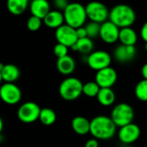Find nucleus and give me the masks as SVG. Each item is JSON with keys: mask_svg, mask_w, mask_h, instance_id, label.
I'll return each mask as SVG.
<instances>
[{"mask_svg": "<svg viewBox=\"0 0 147 147\" xmlns=\"http://www.w3.org/2000/svg\"><path fill=\"white\" fill-rule=\"evenodd\" d=\"M116 133V126L110 117L97 115L90 121V134L97 140H108L112 139Z\"/></svg>", "mask_w": 147, "mask_h": 147, "instance_id": "obj_1", "label": "nucleus"}, {"mask_svg": "<svg viewBox=\"0 0 147 147\" xmlns=\"http://www.w3.org/2000/svg\"><path fill=\"white\" fill-rule=\"evenodd\" d=\"M136 20L134 9L127 4H117L109 10V21L119 28L131 27Z\"/></svg>", "mask_w": 147, "mask_h": 147, "instance_id": "obj_2", "label": "nucleus"}, {"mask_svg": "<svg viewBox=\"0 0 147 147\" xmlns=\"http://www.w3.org/2000/svg\"><path fill=\"white\" fill-rule=\"evenodd\" d=\"M65 24L73 28H78L84 27L87 20L85 6L79 3H71L63 11Z\"/></svg>", "mask_w": 147, "mask_h": 147, "instance_id": "obj_3", "label": "nucleus"}, {"mask_svg": "<svg viewBox=\"0 0 147 147\" xmlns=\"http://www.w3.org/2000/svg\"><path fill=\"white\" fill-rule=\"evenodd\" d=\"M83 84L78 78L69 77L64 79L59 84V96L65 101H74L83 94Z\"/></svg>", "mask_w": 147, "mask_h": 147, "instance_id": "obj_4", "label": "nucleus"}, {"mask_svg": "<svg viewBox=\"0 0 147 147\" xmlns=\"http://www.w3.org/2000/svg\"><path fill=\"white\" fill-rule=\"evenodd\" d=\"M110 118L116 127H122L126 125L133 123L134 118V110L130 104L121 102L114 107Z\"/></svg>", "mask_w": 147, "mask_h": 147, "instance_id": "obj_5", "label": "nucleus"}, {"mask_svg": "<svg viewBox=\"0 0 147 147\" xmlns=\"http://www.w3.org/2000/svg\"><path fill=\"white\" fill-rule=\"evenodd\" d=\"M87 19L90 22L102 24L109 20V10L105 4L100 2H90L85 6Z\"/></svg>", "mask_w": 147, "mask_h": 147, "instance_id": "obj_6", "label": "nucleus"}, {"mask_svg": "<svg viewBox=\"0 0 147 147\" xmlns=\"http://www.w3.org/2000/svg\"><path fill=\"white\" fill-rule=\"evenodd\" d=\"M86 62L90 66V68H91L96 71H98L100 70L110 66L112 62V57L106 51L96 50V51H93L91 53H90L87 56Z\"/></svg>", "mask_w": 147, "mask_h": 147, "instance_id": "obj_7", "label": "nucleus"}, {"mask_svg": "<svg viewBox=\"0 0 147 147\" xmlns=\"http://www.w3.org/2000/svg\"><path fill=\"white\" fill-rule=\"evenodd\" d=\"M40 109L36 102H26L19 107L17 117L23 123H32L39 120Z\"/></svg>", "mask_w": 147, "mask_h": 147, "instance_id": "obj_8", "label": "nucleus"}, {"mask_svg": "<svg viewBox=\"0 0 147 147\" xmlns=\"http://www.w3.org/2000/svg\"><path fill=\"white\" fill-rule=\"evenodd\" d=\"M0 98L8 105H16L22 99V90L15 84L4 83L0 86Z\"/></svg>", "mask_w": 147, "mask_h": 147, "instance_id": "obj_9", "label": "nucleus"}, {"mask_svg": "<svg viewBox=\"0 0 147 147\" xmlns=\"http://www.w3.org/2000/svg\"><path fill=\"white\" fill-rule=\"evenodd\" d=\"M55 38L58 43L62 44L68 48L71 47L78 41L76 29L66 24H63L55 30Z\"/></svg>", "mask_w": 147, "mask_h": 147, "instance_id": "obj_10", "label": "nucleus"}, {"mask_svg": "<svg viewBox=\"0 0 147 147\" xmlns=\"http://www.w3.org/2000/svg\"><path fill=\"white\" fill-rule=\"evenodd\" d=\"M117 72L116 71L109 66L105 69L100 70L96 71L95 77V82L98 84V86L102 88H112L117 81Z\"/></svg>", "mask_w": 147, "mask_h": 147, "instance_id": "obj_11", "label": "nucleus"}, {"mask_svg": "<svg viewBox=\"0 0 147 147\" xmlns=\"http://www.w3.org/2000/svg\"><path fill=\"white\" fill-rule=\"evenodd\" d=\"M140 134L141 131L140 127L133 122L122 127H120L118 131V138L123 144L130 145L139 140Z\"/></svg>", "mask_w": 147, "mask_h": 147, "instance_id": "obj_12", "label": "nucleus"}, {"mask_svg": "<svg viewBox=\"0 0 147 147\" xmlns=\"http://www.w3.org/2000/svg\"><path fill=\"white\" fill-rule=\"evenodd\" d=\"M119 33L120 28L108 20L101 24L99 36L103 42L107 44H114L119 40Z\"/></svg>", "mask_w": 147, "mask_h": 147, "instance_id": "obj_13", "label": "nucleus"}, {"mask_svg": "<svg viewBox=\"0 0 147 147\" xmlns=\"http://www.w3.org/2000/svg\"><path fill=\"white\" fill-rule=\"evenodd\" d=\"M136 56L135 46L119 45L114 51V58L119 63H127L132 61Z\"/></svg>", "mask_w": 147, "mask_h": 147, "instance_id": "obj_14", "label": "nucleus"}, {"mask_svg": "<svg viewBox=\"0 0 147 147\" xmlns=\"http://www.w3.org/2000/svg\"><path fill=\"white\" fill-rule=\"evenodd\" d=\"M50 3L46 0H34L29 4V9L33 16L41 20L50 12Z\"/></svg>", "mask_w": 147, "mask_h": 147, "instance_id": "obj_15", "label": "nucleus"}, {"mask_svg": "<svg viewBox=\"0 0 147 147\" xmlns=\"http://www.w3.org/2000/svg\"><path fill=\"white\" fill-rule=\"evenodd\" d=\"M44 24L50 28L57 29L63 24H65L63 13L59 10H50V12L42 20Z\"/></svg>", "mask_w": 147, "mask_h": 147, "instance_id": "obj_16", "label": "nucleus"}, {"mask_svg": "<svg viewBox=\"0 0 147 147\" xmlns=\"http://www.w3.org/2000/svg\"><path fill=\"white\" fill-rule=\"evenodd\" d=\"M118 40L124 46H135L138 40V34L131 27L120 28Z\"/></svg>", "mask_w": 147, "mask_h": 147, "instance_id": "obj_17", "label": "nucleus"}, {"mask_svg": "<svg viewBox=\"0 0 147 147\" xmlns=\"http://www.w3.org/2000/svg\"><path fill=\"white\" fill-rule=\"evenodd\" d=\"M56 66L61 74L71 75L76 69V62L71 56L67 55L65 57L58 59Z\"/></svg>", "mask_w": 147, "mask_h": 147, "instance_id": "obj_18", "label": "nucleus"}, {"mask_svg": "<svg viewBox=\"0 0 147 147\" xmlns=\"http://www.w3.org/2000/svg\"><path fill=\"white\" fill-rule=\"evenodd\" d=\"M71 127L78 135H85L90 134V121L84 116H76L71 121Z\"/></svg>", "mask_w": 147, "mask_h": 147, "instance_id": "obj_19", "label": "nucleus"}, {"mask_svg": "<svg viewBox=\"0 0 147 147\" xmlns=\"http://www.w3.org/2000/svg\"><path fill=\"white\" fill-rule=\"evenodd\" d=\"M1 75L3 81L14 84V82H16L20 77V70L13 64H7L4 65L3 70L1 71Z\"/></svg>", "mask_w": 147, "mask_h": 147, "instance_id": "obj_20", "label": "nucleus"}, {"mask_svg": "<svg viewBox=\"0 0 147 147\" xmlns=\"http://www.w3.org/2000/svg\"><path fill=\"white\" fill-rule=\"evenodd\" d=\"M96 99L101 105L109 107L115 102V93L111 88H102L100 89L96 96Z\"/></svg>", "mask_w": 147, "mask_h": 147, "instance_id": "obj_21", "label": "nucleus"}, {"mask_svg": "<svg viewBox=\"0 0 147 147\" xmlns=\"http://www.w3.org/2000/svg\"><path fill=\"white\" fill-rule=\"evenodd\" d=\"M71 48L73 51L80 53L81 54L89 55L90 53H91L93 52L94 42L92 41L91 39H90L88 37L84 38V39H79V40H78L76 44H74Z\"/></svg>", "mask_w": 147, "mask_h": 147, "instance_id": "obj_22", "label": "nucleus"}, {"mask_svg": "<svg viewBox=\"0 0 147 147\" xmlns=\"http://www.w3.org/2000/svg\"><path fill=\"white\" fill-rule=\"evenodd\" d=\"M28 6V0H9L7 2V9L9 12L14 16H20L23 14Z\"/></svg>", "mask_w": 147, "mask_h": 147, "instance_id": "obj_23", "label": "nucleus"}, {"mask_svg": "<svg viewBox=\"0 0 147 147\" xmlns=\"http://www.w3.org/2000/svg\"><path fill=\"white\" fill-rule=\"evenodd\" d=\"M57 115L54 110L49 108H44L40 109L39 120L45 126H52L56 121Z\"/></svg>", "mask_w": 147, "mask_h": 147, "instance_id": "obj_24", "label": "nucleus"}, {"mask_svg": "<svg viewBox=\"0 0 147 147\" xmlns=\"http://www.w3.org/2000/svg\"><path fill=\"white\" fill-rule=\"evenodd\" d=\"M100 89L95 81H90L83 84V94L88 97H96Z\"/></svg>", "mask_w": 147, "mask_h": 147, "instance_id": "obj_25", "label": "nucleus"}, {"mask_svg": "<svg viewBox=\"0 0 147 147\" xmlns=\"http://www.w3.org/2000/svg\"><path fill=\"white\" fill-rule=\"evenodd\" d=\"M134 94L140 101L147 102V80L142 79L136 84Z\"/></svg>", "mask_w": 147, "mask_h": 147, "instance_id": "obj_26", "label": "nucleus"}, {"mask_svg": "<svg viewBox=\"0 0 147 147\" xmlns=\"http://www.w3.org/2000/svg\"><path fill=\"white\" fill-rule=\"evenodd\" d=\"M84 28L86 29L88 38L92 40L93 38H96L99 36L101 24L96 23V22H90L89 23L86 24V26Z\"/></svg>", "mask_w": 147, "mask_h": 147, "instance_id": "obj_27", "label": "nucleus"}, {"mask_svg": "<svg viewBox=\"0 0 147 147\" xmlns=\"http://www.w3.org/2000/svg\"><path fill=\"white\" fill-rule=\"evenodd\" d=\"M41 24H42V20L41 19L31 16L28 18V22H27V28H28V30L35 32V31H37V30H39L40 28Z\"/></svg>", "mask_w": 147, "mask_h": 147, "instance_id": "obj_28", "label": "nucleus"}, {"mask_svg": "<svg viewBox=\"0 0 147 147\" xmlns=\"http://www.w3.org/2000/svg\"><path fill=\"white\" fill-rule=\"evenodd\" d=\"M68 49L69 48L67 47H65L62 44L57 43L53 47V53L58 59H60V58H63V57H65L68 55Z\"/></svg>", "mask_w": 147, "mask_h": 147, "instance_id": "obj_29", "label": "nucleus"}, {"mask_svg": "<svg viewBox=\"0 0 147 147\" xmlns=\"http://www.w3.org/2000/svg\"><path fill=\"white\" fill-rule=\"evenodd\" d=\"M53 3H54V6L56 7L57 10H59L60 12H61V10L64 11L69 4V3L66 0H56V1H54Z\"/></svg>", "mask_w": 147, "mask_h": 147, "instance_id": "obj_30", "label": "nucleus"}, {"mask_svg": "<svg viewBox=\"0 0 147 147\" xmlns=\"http://www.w3.org/2000/svg\"><path fill=\"white\" fill-rule=\"evenodd\" d=\"M76 34L78 37V40L84 39L87 37V32L84 27H80L78 28H76Z\"/></svg>", "mask_w": 147, "mask_h": 147, "instance_id": "obj_31", "label": "nucleus"}, {"mask_svg": "<svg viewBox=\"0 0 147 147\" xmlns=\"http://www.w3.org/2000/svg\"><path fill=\"white\" fill-rule=\"evenodd\" d=\"M140 35L142 40L146 43L147 42V21L143 24L141 29H140Z\"/></svg>", "mask_w": 147, "mask_h": 147, "instance_id": "obj_32", "label": "nucleus"}, {"mask_svg": "<svg viewBox=\"0 0 147 147\" xmlns=\"http://www.w3.org/2000/svg\"><path fill=\"white\" fill-rule=\"evenodd\" d=\"M84 147H99V142L96 139H90L86 141Z\"/></svg>", "mask_w": 147, "mask_h": 147, "instance_id": "obj_33", "label": "nucleus"}, {"mask_svg": "<svg viewBox=\"0 0 147 147\" xmlns=\"http://www.w3.org/2000/svg\"><path fill=\"white\" fill-rule=\"evenodd\" d=\"M141 75L143 77V79L147 80V63H146L141 68Z\"/></svg>", "mask_w": 147, "mask_h": 147, "instance_id": "obj_34", "label": "nucleus"}, {"mask_svg": "<svg viewBox=\"0 0 147 147\" xmlns=\"http://www.w3.org/2000/svg\"><path fill=\"white\" fill-rule=\"evenodd\" d=\"M3 121L2 118L0 117V134L3 131Z\"/></svg>", "mask_w": 147, "mask_h": 147, "instance_id": "obj_35", "label": "nucleus"}, {"mask_svg": "<svg viewBox=\"0 0 147 147\" xmlns=\"http://www.w3.org/2000/svg\"><path fill=\"white\" fill-rule=\"evenodd\" d=\"M3 66H4V65H3V64H2V63H0V71H1L2 70H3Z\"/></svg>", "mask_w": 147, "mask_h": 147, "instance_id": "obj_36", "label": "nucleus"}, {"mask_svg": "<svg viewBox=\"0 0 147 147\" xmlns=\"http://www.w3.org/2000/svg\"><path fill=\"white\" fill-rule=\"evenodd\" d=\"M2 81H3V79H2V75H1V71H0V84L2 83Z\"/></svg>", "mask_w": 147, "mask_h": 147, "instance_id": "obj_37", "label": "nucleus"}, {"mask_svg": "<svg viewBox=\"0 0 147 147\" xmlns=\"http://www.w3.org/2000/svg\"><path fill=\"white\" fill-rule=\"evenodd\" d=\"M145 49H146V51L147 52V42L145 44Z\"/></svg>", "mask_w": 147, "mask_h": 147, "instance_id": "obj_38", "label": "nucleus"}, {"mask_svg": "<svg viewBox=\"0 0 147 147\" xmlns=\"http://www.w3.org/2000/svg\"><path fill=\"white\" fill-rule=\"evenodd\" d=\"M122 147H134V146H122Z\"/></svg>", "mask_w": 147, "mask_h": 147, "instance_id": "obj_39", "label": "nucleus"}]
</instances>
